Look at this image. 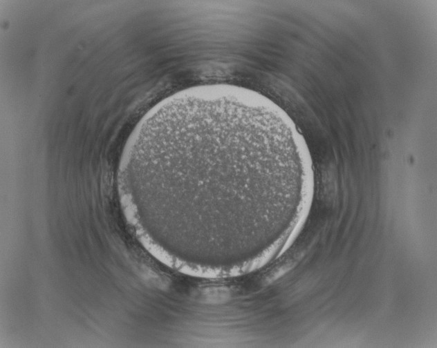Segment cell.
<instances>
[{"instance_id":"cell-1","label":"cell","mask_w":437,"mask_h":348,"mask_svg":"<svg viewBox=\"0 0 437 348\" xmlns=\"http://www.w3.org/2000/svg\"><path fill=\"white\" fill-rule=\"evenodd\" d=\"M118 180L127 188L233 202L266 226L283 199L313 188L307 144L289 115L252 90H185L151 110L132 135Z\"/></svg>"}]
</instances>
